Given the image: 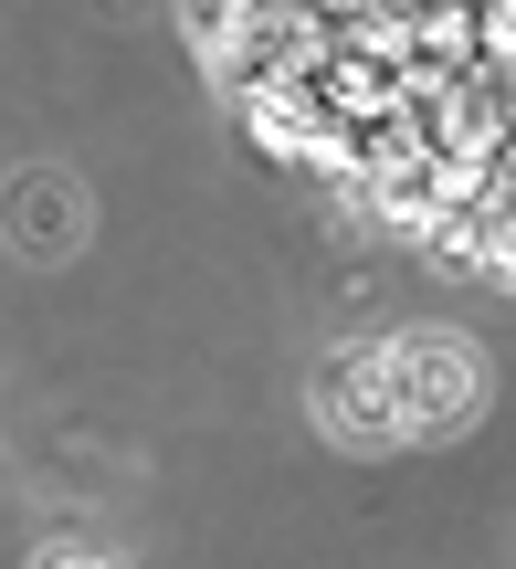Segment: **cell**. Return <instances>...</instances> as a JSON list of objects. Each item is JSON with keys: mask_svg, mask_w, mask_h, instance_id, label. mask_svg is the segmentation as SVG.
Returning <instances> with one entry per match:
<instances>
[{"mask_svg": "<svg viewBox=\"0 0 516 569\" xmlns=\"http://www.w3.org/2000/svg\"><path fill=\"white\" fill-rule=\"evenodd\" d=\"M391 369H401V432H464V422H475V401H485V359L454 338V327H422V338H401Z\"/></svg>", "mask_w": 516, "mask_h": 569, "instance_id": "obj_1", "label": "cell"}, {"mask_svg": "<svg viewBox=\"0 0 516 569\" xmlns=\"http://www.w3.org/2000/svg\"><path fill=\"white\" fill-rule=\"evenodd\" d=\"M316 422H327L337 443H391V432H401V369H391V348H337V359L316 369Z\"/></svg>", "mask_w": 516, "mask_h": 569, "instance_id": "obj_2", "label": "cell"}, {"mask_svg": "<svg viewBox=\"0 0 516 569\" xmlns=\"http://www.w3.org/2000/svg\"><path fill=\"white\" fill-rule=\"evenodd\" d=\"M11 232H32V253L74 243V222H63V190H32V201H21V190H11Z\"/></svg>", "mask_w": 516, "mask_h": 569, "instance_id": "obj_3", "label": "cell"}]
</instances>
